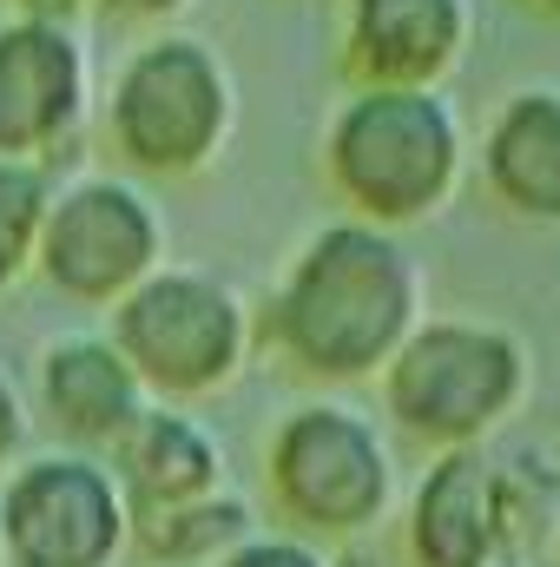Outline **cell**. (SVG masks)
I'll use <instances>...</instances> for the list:
<instances>
[{"instance_id":"cell-20","label":"cell","mask_w":560,"mask_h":567,"mask_svg":"<svg viewBox=\"0 0 560 567\" xmlns=\"http://www.w3.org/2000/svg\"><path fill=\"white\" fill-rule=\"evenodd\" d=\"M106 20H120V27H165V20H178L191 0H93Z\"/></svg>"},{"instance_id":"cell-6","label":"cell","mask_w":560,"mask_h":567,"mask_svg":"<svg viewBox=\"0 0 560 567\" xmlns=\"http://www.w3.org/2000/svg\"><path fill=\"white\" fill-rule=\"evenodd\" d=\"M106 337L139 370L152 403H205L245 377L258 357V310L198 265H158L139 290L106 310Z\"/></svg>"},{"instance_id":"cell-1","label":"cell","mask_w":560,"mask_h":567,"mask_svg":"<svg viewBox=\"0 0 560 567\" xmlns=\"http://www.w3.org/2000/svg\"><path fill=\"white\" fill-rule=\"evenodd\" d=\"M422 317V265L403 231L330 218L297 245L271 297L258 303V343H271L283 370L317 390H356L396 363Z\"/></svg>"},{"instance_id":"cell-22","label":"cell","mask_w":560,"mask_h":567,"mask_svg":"<svg viewBox=\"0 0 560 567\" xmlns=\"http://www.w3.org/2000/svg\"><path fill=\"white\" fill-rule=\"evenodd\" d=\"M330 567H403V555H396V548H376V542L363 535V542H343V555Z\"/></svg>"},{"instance_id":"cell-23","label":"cell","mask_w":560,"mask_h":567,"mask_svg":"<svg viewBox=\"0 0 560 567\" xmlns=\"http://www.w3.org/2000/svg\"><path fill=\"white\" fill-rule=\"evenodd\" d=\"M528 13H541V20H560V0H521Z\"/></svg>"},{"instance_id":"cell-8","label":"cell","mask_w":560,"mask_h":567,"mask_svg":"<svg viewBox=\"0 0 560 567\" xmlns=\"http://www.w3.org/2000/svg\"><path fill=\"white\" fill-rule=\"evenodd\" d=\"M7 567H120L133 555V502L106 455L46 449L0 482Z\"/></svg>"},{"instance_id":"cell-15","label":"cell","mask_w":560,"mask_h":567,"mask_svg":"<svg viewBox=\"0 0 560 567\" xmlns=\"http://www.w3.org/2000/svg\"><path fill=\"white\" fill-rule=\"evenodd\" d=\"M251 535H258L251 502L218 488V495H198V502H178V508L133 515V561L139 567H218V561H231Z\"/></svg>"},{"instance_id":"cell-25","label":"cell","mask_w":560,"mask_h":567,"mask_svg":"<svg viewBox=\"0 0 560 567\" xmlns=\"http://www.w3.org/2000/svg\"><path fill=\"white\" fill-rule=\"evenodd\" d=\"M0 567H7V548H0Z\"/></svg>"},{"instance_id":"cell-10","label":"cell","mask_w":560,"mask_h":567,"mask_svg":"<svg viewBox=\"0 0 560 567\" xmlns=\"http://www.w3.org/2000/svg\"><path fill=\"white\" fill-rule=\"evenodd\" d=\"M403 567H508L501 542V488H495V442L488 449H442L428 455L403 502Z\"/></svg>"},{"instance_id":"cell-4","label":"cell","mask_w":560,"mask_h":567,"mask_svg":"<svg viewBox=\"0 0 560 567\" xmlns=\"http://www.w3.org/2000/svg\"><path fill=\"white\" fill-rule=\"evenodd\" d=\"M390 429L428 455L488 449L521 416L535 390V357L521 330L488 317H422L396 363L376 377Z\"/></svg>"},{"instance_id":"cell-19","label":"cell","mask_w":560,"mask_h":567,"mask_svg":"<svg viewBox=\"0 0 560 567\" xmlns=\"http://www.w3.org/2000/svg\"><path fill=\"white\" fill-rule=\"evenodd\" d=\"M20 449H27V396H20V383L0 370V475L20 462Z\"/></svg>"},{"instance_id":"cell-13","label":"cell","mask_w":560,"mask_h":567,"mask_svg":"<svg viewBox=\"0 0 560 567\" xmlns=\"http://www.w3.org/2000/svg\"><path fill=\"white\" fill-rule=\"evenodd\" d=\"M475 178L495 212L521 225H560V86H521L488 113L475 140Z\"/></svg>"},{"instance_id":"cell-2","label":"cell","mask_w":560,"mask_h":567,"mask_svg":"<svg viewBox=\"0 0 560 567\" xmlns=\"http://www.w3.org/2000/svg\"><path fill=\"white\" fill-rule=\"evenodd\" d=\"M323 185L343 218L416 231L468 178V126L442 86H350L323 120Z\"/></svg>"},{"instance_id":"cell-14","label":"cell","mask_w":560,"mask_h":567,"mask_svg":"<svg viewBox=\"0 0 560 567\" xmlns=\"http://www.w3.org/2000/svg\"><path fill=\"white\" fill-rule=\"evenodd\" d=\"M106 468L120 475L133 515L178 508V502H198V495L231 488L225 482V449H218L211 423H198L178 403H145L139 423L106 449Z\"/></svg>"},{"instance_id":"cell-3","label":"cell","mask_w":560,"mask_h":567,"mask_svg":"<svg viewBox=\"0 0 560 567\" xmlns=\"http://www.w3.org/2000/svg\"><path fill=\"white\" fill-rule=\"evenodd\" d=\"M100 133L139 185L205 178L238 133V80L225 53L205 33H145L100 100Z\"/></svg>"},{"instance_id":"cell-24","label":"cell","mask_w":560,"mask_h":567,"mask_svg":"<svg viewBox=\"0 0 560 567\" xmlns=\"http://www.w3.org/2000/svg\"><path fill=\"white\" fill-rule=\"evenodd\" d=\"M554 567H560V535H554Z\"/></svg>"},{"instance_id":"cell-18","label":"cell","mask_w":560,"mask_h":567,"mask_svg":"<svg viewBox=\"0 0 560 567\" xmlns=\"http://www.w3.org/2000/svg\"><path fill=\"white\" fill-rule=\"evenodd\" d=\"M218 567H330V555L317 542H303V535H251L231 561Z\"/></svg>"},{"instance_id":"cell-12","label":"cell","mask_w":560,"mask_h":567,"mask_svg":"<svg viewBox=\"0 0 560 567\" xmlns=\"http://www.w3.org/2000/svg\"><path fill=\"white\" fill-rule=\"evenodd\" d=\"M33 403L66 449L106 455L145 416L152 396H145L139 370L120 357V343L106 330H66L33 363Z\"/></svg>"},{"instance_id":"cell-16","label":"cell","mask_w":560,"mask_h":567,"mask_svg":"<svg viewBox=\"0 0 560 567\" xmlns=\"http://www.w3.org/2000/svg\"><path fill=\"white\" fill-rule=\"evenodd\" d=\"M495 488H501V542H508V567L554 561L560 535V462L535 442L495 449Z\"/></svg>"},{"instance_id":"cell-5","label":"cell","mask_w":560,"mask_h":567,"mask_svg":"<svg viewBox=\"0 0 560 567\" xmlns=\"http://www.w3.org/2000/svg\"><path fill=\"white\" fill-rule=\"evenodd\" d=\"M390 429L343 396H310L265 435V495L303 542H363L396 515Z\"/></svg>"},{"instance_id":"cell-7","label":"cell","mask_w":560,"mask_h":567,"mask_svg":"<svg viewBox=\"0 0 560 567\" xmlns=\"http://www.w3.org/2000/svg\"><path fill=\"white\" fill-rule=\"evenodd\" d=\"M158 265H165V218L133 172H86V178L53 185L40 258H33L53 297L80 310H113Z\"/></svg>"},{"instance_id":"cell-11","label":"cell","mask_w":560,"mask_h":567,"mask_svg":"<svg viewBox=\"0 0 560 567\" xmlns=\"http://www.w3.org/2000/svg\"><path fill=\"white\" fill-rule=\"evenodd\" d=\"M468 0H343L336 66L350 86H448L468 60Z\"/></svg>"},{"instance_id":"cell-17","label":"cell","mask_w":560,"mask_h":567,"mask_svg":"<svg viewBox=\"0 0 560 567\" xmlns=\"http://www.w3.org/2000/svg\"><path fill=\"white\" fill-rule=\"evenodd\" d=\"M53 205V178L33 158H0V290L33 271L40 258V225Z\"/></svg>"},{"instance_id":"cell-9","label":"cell","mask_w":560,"mask_h":567,"mask_svg":"<svg viewBox=\"0 0 560 567\" xmlns=\"http://www.w3.org/2000/svg\"><path fill=\"white\" fill-rule=\"evenodd\" d=\"M93 113V53L73 20H0V158H60Z\"/></svg>"},{"instance_id":"cell-21","label":"cell","mask_w":560,"mask_h":567,"mask_svg":"<svg viewBox=\"0 0 560 567\" xmlns=\"http://www.w3.org/2000/svg\"><path fill=\"white\" fill-rule=\"evenodd\" d=\"M13 20H80L93 0H0Z\"/></svg>"}]
</instances>
